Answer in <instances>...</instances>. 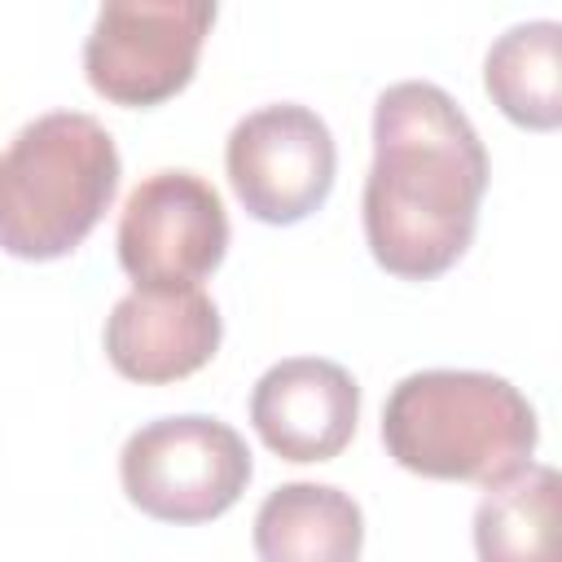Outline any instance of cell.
<instances>
[{
    "label": "cell",
    "instance_id": "6da1fadb",
    "mask_svg": "<svg viewBox=\"0 0 562 562\" xmlns=\"http://www.w3.org/2000/svg\"><path fill=\"white\" fill-rule=\"evenodd\" d=\"M487 193V149L461 105L426 83H391L373 105L364 241L391 277L430 281L474 241Z\"/></svg>",
    "mask_w": 562,
    "mask_h": 562
},
{
    "label": "cell",
    "instance_id": "7a4b0ae2",
    "mask_svg": "<svg viewBox=\"0 0 562 562\" xmlns=\"http://www.w3.org/2000/svg\"><path fill=\"white\" fill-rule=\"evenodd\" d=\"M536 439L527 395L479 369L408 373L382 408L386 457L422 479L492 487L531 461Z\"/></svg>",
    "mask_w": 562,
    "mask_h": 562
},
{
    "label": "cell",
    "instance_id": "3957f363",
    "mask_svg": "<svg viewBox=\"0 0 562 562\" xmlns=\"http://www.w3.org/2000/svg\"><path fill=\"white\" fill-rule=\"evenodd\" d=\"M119 193V149L79 110L26 123L0 154V250L13 259H61L101 224Z\"/></svg>",
    "mask_w": 562,
    "mask_h": 562
},
{
    "label": "cell",
    "instance_id": "277c9868",
    "mask_svg": "<svg viewBox=\"0 0 562 562\" xmlns=\"http://www.w3.org/2000/svg\"><path fill=\"white\" fill-rule=\"evenodd\" d=\"M119 479L140 514L193 527L237 505L250 483V448L228 422L202 413L158 417L123 443Z\"/></svg>",
    "mask_w": 562,
    "mask_h": 562
},
{
    "label": "cell",
    "instance_id": "5b68a950",
    "mask_svg": "<svg viewBox=\"0 0 562 562\" xmlns=\"http://www.w3.org/2000/svg\"><path fill=\"white\" fill-rule=\"evenodd\" d=\"M211 22L215 0H101L83 75L114 105H162L193 79Z\"/></svg>",
    "mask_w": 562,
    "mask_h": 562
},
{
    "label": "cell",
    "instance_id": "8992f818",
    "mask_svg": "<svg viewBox=\"0 0 562 562\" xmlns=\"http://www.w3.org/2000/svg\"><path fill=\"white\" fill-rule=\"evenodd\" d=\"M224 167L246 215L299 224L329 198L338 149L325 119L307 105H263L228 132Z\"/></svg>",
    "mask_w": 562,
    "mask_h": 562
},
{
    "label": "cell",
    "instance_id": "52a82bcc",
    "mask_svg": "<svg viewBox=\"0 0 562 562\" xmlns=\"http://www.w3.org/2000/svg\"><path fill=\"white\" fill-rule=\"evenodd\" d=\"M228 250L220 193L193 171H154L127 193L119 263L136 285L171 290L206 281Z\"/></svg>",
    "mask_w": 562,
    "mask_h": 562
},
{
    "label": "cell",
    "instance_id": "ba28073f",
    "mask_svg": "<svg viewBox=\"0 0 562 562\" xmlns=\"http://www.w3.org/2000/svg\"><path fill=\"white\" fill-rule=\"evenodd\" d=\"M224 338L220 307L198 285H136L105 316L110 364L140 386H162L198 373Z\"/></svg>",
    "mask_w": 562,
    "mask_h": 562
},
{
    "label": "cell",
    "instance_id": "9c48e42d",
    "mask_svg": "<svg viewBox=\"0 0 562 562\" xmlns=\"http://www.w3.org/2000/svg\"><path fill=\"white\" fill-rule=\"evenodd\" d=\"M250 422L281 461H334L356 435L360 386L334 360L294 356L255 382Z\"/></svg>",
    "mask_w": 562,
    "mask_h": 562
},
{
    "label": "cell",
    "instance_id": "30bf717a",
    "mask_svg": "<svg viewBox=\"0 0 562 562\" xmlns=\"http://www.w3.org/2000/svg\"><path fill=\"white\" fill-rule=\"evenodd\" d=\"M360 544V505L329 483H285L255 514V553L263 562H351Z\"/></svg>",
    "mask_w": 562,
    "mask_h": 562
},
{
    "label": "cell",
    "instance_id": "8fae6325",
    "mask_svg": "<svg viewBox=\"0 0 562 562\" xmlns=\"http://www.w3.org/2000/svg\"><path fill=\"white\" fill-rule=\"evenodd\" d=\"M483 83L509 123L553 132L562 123V26L549 18L509 26L487 48Z\"/></svg>",
    "mask_w": 562,
    "mask_h": 562
},
{
    "label": "cell",
    "instance_id": "7c38bea8",
    "mask_svg": "<svg viewBox=\"0 0 562 562\" xmlns=\"http://www.w3.org/2000/svg\"><path fill=\"white\" fill-rule=\"evenodd\" d=\"M558 527V470L522 465L509 479L492 483L474 509V549L479 558H544Z\"/></svg>",
    "mask_w": 562,
    "mask_h": 562
}]
</instances>
